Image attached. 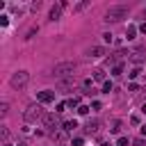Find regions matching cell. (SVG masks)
I'll list each match as a JSON object with an SVG mask.
<instances>
[{
	"label": "cell",
	"mask_w": 146,
	"mask_h": 146,
	"mask_svg": "<svg viewBox=\"0 0 146 146\" xmlns=\"http://www.w3.org/2000/svg\"><path fill=\"white\" fill-rule=\"evenodd\" d=\"M73 71H75V62H59V64H55V66H52V75H55V78H59V80H64V78L73 75Z\"/></svg>",
	"instance_id": "cell-1"
},
{
	"label": "cell",
	"mask_w": 146,
	"mask_h": 146,
	"mask_svg": "<svg viewBox=\"0 0 146 146\" xmlns=\"http://www.w3.org/2000/svg\"><path fill=\"white\" fill-rule=\"evenodd\" d=\"M43 110L39 107V105H30L25 112H23V119L27 121V123H36V121H43Z\"/></svg>",
	"instance_id": "cell-2"
},
{
	"label": "cell",
	"mask_w": 146,
	"mask_h": 146,
	"mask_svg": "<svg viewBox=\"0 0 146 146\" xmlns=\"http://www.w3.org/2000/svg\"><path fill=\"white\" fill-rule=\"evenodd\" d=\"M125 16H128V7H125V5H114V7L107 9L105 21H121V18H125Z\"/></svg>",
	"instance_id": "cell-3"
},
{
	"label": "cell",
	"mask_w": 146,
	"mask_h": 146,
	"mask_svg": "<svg viewBox=\"0 0 146 146\" xmlns=\"http://www.w3.org/2000/svg\"><path fill=\"white\" fill-rule=\"evenodd\" d=\"M27 80H30V75H27V71H16L14 75H11V87L14 89H21V87H25L27 84Z\"/></svg>",
	"instance_id": "cell-4"
},
{
	"label": "cell",
	"mask_w": 146,
	"mask_h": 146,
	"mask_svg": "<svg viewBox=\"0 0 146 146\" xmlns=\"http://www.w3.org/2000/svg\"><path fill=\"white\" fill-rule=\"evenodd\" d=\"M43 128H48L50 132H55V130L59 128V121H57V116H55V114H46V116H43Z\"/></svg>",
	"instance_id": "cell-5"
},
{
	"label": "cell",
	"mask_w": 146,
	"mask_h": 146,
	"mask_svg": "<svg viewBox=\"0 0 146 146\" xmlns=\"http://www.w3.org/2000/svg\"><path fill=\"white\" fill-rule=\"evenodd\" d=\"M36 98H39V103H52L55 100V94L52 91H39Z\"/></svg>",
	"instance_id": "cell-6"
},
{
	"label": "cell",
	"mask_w": 146,
	"mask_h": 146,
	"mask_svg": "<svg viewBox=\"0 0 146 146\" xmlns=\"http://www.w3.org/2000/svg\"><path fill=\"white\" fill-rule=\"evenodd\" d=\"M50 137H52L57 144H64V139H66V130H64V128H57L55 132H50Z\"/></svg>",
	"instance_id": "cell-7"
},
{
	"label": "cell",
	"mask_w": 146,
	"mask_h": 146,
	"mask_svg": "<svg viewBox=\"0 0 146 146\" xmlns=\"http://www.w3.org/2000/svg\"><path fill=\"white\" fill-rule=\"evenodd\" d=\"M130 59H132L135 64H144V62H146V52H141V50H135V52L130 55Z\"/></svg>",
	"instance_id": "cell-8"
},
{
	"label": "cell",
	"mask_w": 146,
	"mask_h": 146,
	"mask_svg": "<svg viewBox=\"0 0 146 146\" xmlns=\"http://www.w3.org/2000/svg\"><path fill=\"white\" fill-rule=\"evenodd\" d=\"M98 125H100V123H98V121L94 119V121H87V125H84V130H87L89 135H96V132H98Z\"/></svg>",
	"instance_id": "cell-9"
},
{
	"label": "cell",
	"mask_w": 146,
	"mask_h": 146,
	"mask_svg": "<svg viewBox=\"0 0 146 146\" xmlns=\"http://www.w3.org/2000/svg\"><path fill=\"white\" fill-rule=\"evenodd\" d=\"M105 55V48L103 46H94V48H89V57H103Z\"/></svg>",
	"instance_id": "cell-10"
},
{
	"label": "cell",
	"mask_w": 146,
	"mask_h": 146,
	"mask_svg": "<svg viewBox=\"0 0 146 146\" xmlns=\"http://www.w3.org/2000/svg\"><path fill=\"white\" fill-rule=\"evenodd\" d=\"M82 89H84V94H94V80L91 78H84L82 80Z\"/></svg>",
	"instance_id": "cell-11"
},
{
	"label": "cell",
	"mask_w": 146,
	"mask_h": 146,
	"mask_svg": "<svg viewBox=\"0 0 146 146\" xmlns=\"http://www.w3.org/2000/svg\"><path fill=\"white\" fill-rule=\"evenodd\" d=\"M59 14H62V7H59V5H57V7H52V9H50V21H57V18H59Z\"/></svg>",
	"instance_id": "cell-12"
},
{
	"label": "cell",
	"mask_w": 146,
	"mask_h": 146,
	"mask_svg": "<svg viewBox=\"0 0 146 146\" xmlns=\"http://www.w3.org/2000/svg\"><path fill=\"white\" fill-rule=\"evenodd\" d=\"M94 80L105 82V71H103V68H96V71H94Z\"/></svg>",
	"instance_id": "cell-13"
},
{
	"label": "cell",
	"mask_w": 146,
	"mask_h": 146,
	"mask_svg": "<svg viewBox=\"0 0 146 146\" xmlns=\"http://www.w3.org/2000/svg\"><path fill=\"white\" fill-rule=\"evenodd\" d=\"M66 105H68V107H80V96H73V98H68V100H66Z\"/></svg>",
	"instance_id": "cell-14"
},
{
	"label": "cell",
	"mask_w": 146,
	"mask_h": 146,
	"mask_svg": "<svg viewBox=\"0 0 146 146\" xmlns=\"http://www.w3.org/2000/svg\"><path fill=\"white\" fill-rule=\"evenodd\" d=\"M71 82H73V80H66V78H64V80L57 82V87H59V89H71Z\"/></svg>",
	"instance_id": "cell-15"
},
{
	"label": "cell",
	"mask_w": 146,
	"mask_h": 146,
	"mask_svg": "<svg viewBox=\"0 0 146 146\" xmlns=\"http://www.w3.org/2000/svg\"><path fill=\"white\" fill-rule=\"evenodd\" d=\"M135 34H137V27H135V25H130V27L125 30V36H128V39H135Z\"/></svg>",
	"instance_id": "cell-16"
},
{
	"label": "cell",
	"mask_w": 146,
	"mask_h": 146,
	"mask_svg": "<svg viewBox=\"0 0 146 146\" xmlns=\"http://www.w3.org/2000/svg\"><path fill=\"white\" fill-rule=\"evenodd\" d=\"M123 73V64H116V66H112V75H121Z\"/></svg>",
	"instance_id": "cell-17"
},
{
	"label": "cell",
	"mask_w": 146,
	"mask_h": 146,
	"mask_svg": "<svg viewBox=\"0 0 146 146\" xmlns=\"http://www.w3.org/2000/svg\"><path fill=\"white\" fill-rule=\"evenodd\" d=\"M73 128H78V123H75V121H66V123H64V130H66V132H71Z\"/></svg>",
	"instance_id": "cell-18"
},
{
	"label": "cell",
	"mask_w": 146,
	"mask_h": 146,
	"mask_svg": "<svg viewBox=\"0 0 146 146\" xmlns=\"http://www.w3.org/2000/svg\"><path fill=\"white\" fill-rule=\"evenodd\" d=\"M119 125H121V123H119V121H112V128H110V132H112V135H116V132H119V130H121V128H119Z\"/></svg>",
	"instance_id": "cell-19"
},
{
	"label": "cell",
	"mask_w": 146,
	"mask_h": 146,
	"mask_svg": "<svg viewBox=\"0 0 146 146\" xmlns=\"http://www.w3.org/2000/svg\"><path fill=\"white\" fill-rule=\"evenodd\" d=\"M103 91H105V94H110V91H112V82H110V80H105V82H103Z\"/></svg>",
	"instance_id": "cell-20"
},
{
	"label": "cell",
	"mask_w": 146,
	"mask_h": 146,
	"mask_svg": "<svg viewBox=\"0 0 146 146\" xmlns=\"http://www.w3.org/2000/svg\"><path fill=\"white\" fill-rule=\"evenodd\" d=\"M78 114H82V116L89 114V107H87V105H80V107H78Z\"/></svg>",
	"instance_id": "cell-21"
},
{
	"label": "cell",
	"mask_w": 146,
	"mask_h": 146,
	"mask_svg": "<svg viewBox=\"0 0 146 146\" xmlns=\"http://www.w3.org/2000/svg\"><path fill=\"white\" fill-rule=\"evenodd\" d=\"M7 112H9V105H7V103H2V105H0V114H2V116H5V114H7Z\"/></svg>",
	"instance_id": "cell-22"
},
{
	"label": "cell",
	"mask_w": 146,
	"mask_h": 146,
	"mask_svg": "<svg viewBox=\"0 0 146 146\" xmlns=\"http://www.w3.org/2000/svg\"><path fill=\"white\" fill-rule=\"evenodd\" d=\"M128 144H130L128 137H119V146H128Z\"/></svg>",
	"instance_id": "cell-23"
},
{
	"label": "cell",
	"mask_w": 146,
	"mask_h": 146,
	"mask_svg": "<svg viewBox=\"0 0 146 146\" xmlns=\"http://www.w3.org/2000/svg\"><path fill=\"white\" fill-rule=\"evenodd\" d=\"M0 135H2V139H5V141L9 139V130H7V128H2V130H0Z\"/></svg>",
	"instance_id": "cell-24"
},
{
	"label": "cell",
	"mask_w": 146,
	"mask_h": 146,
	"mask_svg": "<svg viewBox=\"0 0 146 146\" xmlns=\"http://www.w3.org/2000/svg\"><path fill=\"white\" fill-rule=\"evenodd\" d=\"M82 144H84L82 137H75V139H73V146H82Z\"/></svg>",
	"instance_id": "cell-25"
},
{
	"label": "cell",
	"mask_w": 146,
	"mask_h": 146,
	"mask_svg": "<svg viewBox=\"0 0 146 146\" xmlns=\"http://www.w3.org/2000/svg\"><path fill=\"white\" fill-rule=\"evenodd\" d=\"M139 73H141V71H139V66H137V68H132V73H128V75H130V78H137Z\"/></svg>",
	"instance_id": "cell-26"
},
{
	"label": "cell",
	"mask_w": 146,
	"mask_h": 146,
	"mask_svg": "<svg viewBox=\"0 0 146 146\" xmlns=\"http://www.w3.org/2000/svg\"><path fill=\"white\" fill-rule=\"evenodd\" d=\"M7 23H9V18H7V16H0V25H2V27H5V25H7Z\"/></svg>",
	"instance_id": "cell-27"
},
{
	"label": "cell",
	"mask_w": 146,
	"mask_h": 146,
	"mask_svg": "<svg viewBox=\"0 0 146 146\" xmlns=\"http://www.w3.org/2000/svg\"><path fill=\"white\" fill-rule=\"evenodd\" d=\"M139 32H144V34H146V23H141V25H139Z\"/></svg>",
	"instance_id": "cell-28"
},
{
	"label": "cell",
	"mask_w": 146,
	"mask_h": 146,
	"mask_svg": "<svg viewBox=\"0 0 146 146\" xmlns=\"http://www.w3.org/2000/svg\"><path fill=\"white\" fill-rule=\"evenodd\" d=\"M141 135H146V125H141Z\"/></svg>",
	"instance_id": "cell-29"
},
{
	"label": "cell",
	"mask_w": 146,
	"mask_h": 146,
	"mask_svg": "<svg viewBox=\"0 0 146 146\" xmlns=\"http://www.w3.org/2000/svg\"><path fill=\"white\" fill-rule=\"evenodd\" d=\"M141 112H144V114H146V103H144V105H141Z\"/></svg>",
	"instance_id": "cell-30"
},
{
	"label": "cell",
	"mask_w": 146,
	"mask_h": 146,
	"mask_svg": "<svg viewBox=\"0 0 146 146\" xmlns=\"http://www.w3.org/2000/svg\"><path fill=\"white\" fill-rule=\"evenodd\" d=\"M2 146H11V144H9V141H5V144H2Z\"/></svg>",
	"instance_id": "cell-31"
},
{
	"label": "cell",
	"mask_w": 146,
	"mask_h": 146,
	"mask_svg": "<svg viewBox=\"0 0 146 146\" xmlns=\"http://www.w3.org/2000/svg\"><path fill=\"white\" fill-rule=\"evenodd\" d=\"M18 146H25V144H18Z\"/></svg>",
	"instance_id": "cell-32"
},
{
	"label": "cell",
	"mask_w": 146,
	"mask_h": 146,
	"mask_svg": "<svg viewBox=\"0 0 146 146\" xmlns=\"http://www.w3.org/2000/svg\"><path fill=\"white\" fill-rule=\"evenodd\" d=\"M57 146H64V144H57Z\"/></svg>",
	"instance_id": "cell-33"
},
{
	"label": "cell",
	"mask_w": 146,
	"mask_h": 146,
	"mask_svg": "<svg viewBox=\"0 0 146 146\" xmlns=\"http://www.w3.org/2000/svg\"><path fill=\"white\" fill-rule=\"evenodd\" d=\"M144 91H146V89H144Z\"/></svg>",
	"instance_id": "cell-34"
}]
</instances>
